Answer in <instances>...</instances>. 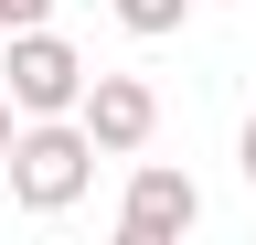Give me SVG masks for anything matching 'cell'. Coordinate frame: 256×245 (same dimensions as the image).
<instances>
[{
	"label": "cell",
	"instance_id": "4",
	"mask_svg": "<svg viewBox=\"0 0 256 245\" xmlns=\"http://www.w3.org/2000/svg\"><path fill=\"white\" fill-rule=\"evenodd\" d=\"M75 117L96 128V149H107V160H139V149L160 139V85H150V75H96Z\"/></svg>",
	"mask_w": 256,
	"mask_h": 245
},
{
	"label": "cell",
	"instance_id": "1",
	"mask_svg": "<svg viewBox=\"0 0 256 245\" xmlns=\"http://www.w3.org/2000/svg\"><path fill=\"white\" fill-rule=\"evenodd\" d=\"M96 160H107V149H96V128L86 117H22V139H11V203L22 213H75L86 203V181H96Z\"/></svg>",
	"mask_w": 256,
	"mask_h": 245
},
{
	"label": "cell",
	"instance_id": "2",
	"mask_svg": "<svg viewBox=\"0 0 256 245\" xmlns=\"http://www.w3.org/2000/svg\"><path fill=\"white\" fill-rule=\"evenodd\" d=\"M0 85L22 96V117H75V107H86V85H96V64L54 32V21H32V32L0 43Z\"/></svg>",
	"mask_w": 256,
	"mask_h": 245
},
{
	"label": "cell",
	"instance_id": "3",
	"mask_svg": "<svg viewBox=\"0 0 256 245\" xmlns=\"http://www.w3.org/2000/svg\"><path fill=\"white\" fill-rule=\"evenodd\" d=\"M192 224H203V192H192V171L171 160H139L118 192V245H182Z\"/></svg>",
	"mask_w": 256,
	"mask_h": 245
},
{
	"label": "cell",
	"instance_id": "8",
	"mask_svg": "<svg viewBox=\"0 0 256 245\" xmlns=\"http://www.w3.org/2000/svg\"><path fill=\"white\" fill-rule=\"evenodd\" d=\"M0 43H11V32H0Z\"/></svg>",
	"mask_w": 256,
	"mask_h": 245
},
{
	"label": "cell",
	"instance_id": "6",
	"mask_svg": "<svg viewBox=\"0 0 256 245\" xmlns=\"http://www.w3.org/2000/svg\"><path fill=\"white\" fill-rule=\"evenodd\" d=\"M32 21H54V0H0V32H32Z\"/></svg>",
	"mask_w": 256,
	"mask_h": 245
},
{
	"label": "cell",
	"instance_id": "5",
	"mask_svg": "<svg viewBox=\"0 0 256 245\" xmlns=\"http://www.w3.org/2000/svg\"><path fill=\"white\" fill-rule=\"evenodd\" d=\"M192 21V0H118V32H139V43H171Z\"/></svg>",
	"mask_w": 256,
	"mask_h": 245
},
{
	"label": "cell",
	"instance_id": "7",
	"mask_svg": "<svg viewBox=\"0 0 256 245\" xmlns=\"http://www.w3.org/2000/svg\"><path fill=\"white\" fill-rule=\"evenodd\" d=\"M235 171H246V192H256V117L235 128Z\"/></svg>",
	"mask_w": 256,
	"mask_h": 245
}]
</instances>
